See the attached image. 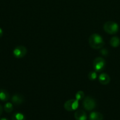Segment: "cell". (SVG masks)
<instances>
[{"label": "cell", "mask_w": 120, "mask_h": 120, "mask_svg": "<svg viewBox=\"0 0 120 120\" xmlns=\"http://www.w3.org/2000/svg\"><path fill=\"white\" fill-rule=\"evenodd\" d=\"M89 43L90 46L94 49H101L105 44L101 36L97 34H92L89 37Z\"/></svg>", "instance_id": "1"}, {"label": "cell", "mask_w": 120, "mask_h": 120, "mask_svg": "<svg viewBox=\"0 0 120 120\" xmlns=\"http://www.w3.org/2000/svg\"><path fill=\"white\" fill-rule=\"evenodd\" d=\"M104 30L107 34L114 35L118 32L119 30V26L116 22L113 21H108L104 23Z\"/></svg>", "instance_id": "2"}, {"label": "cell", "mask_w": 120, "mask_h": 120, "mask_svg": "<svg viewBox=\"0 0 120 120\" xmlns=\"http://www.w3.org/2000/svg\"><path fill=\"white\" fill-rule=\"evenodd\" d=\"M97 103L94 98H92L90 96L85 97L83 102V107L87 111H92L93 109L96 108Z\"/></svg>", "instance_id": "3"}, {"label": "cell", "mask_w": 120, "mask_h": 120, "mask_svg": "<svg viewBox=\"0 0 120 120\" xmlns=\"http://www.w3.org/2000/svg\"><path fill=\"white\" fill-rule=\"evenodd\" d=\"M105 67V61L103 57H96L93 61V68L97 72H100Z\"/></svg>", "instance_id": "4"}, {"label": "cell", "mask_w": 120, "mask_h": 120, "mask_svg": "<svg viewBox=\"0 0 120 120\" xmlns=\"http://www.w3.org/2000/svg\"><path fill=\"white\" fill-rule=\"evenodd\" d=\"M79 107V100L76 99H70L67 101L64 104V108L66 111H73L77 110Z\"/></svg>", "instance_id": "5"}, {"label": "cell", "mask_w": 120, "mask_h": 120, "mask_svg": "<svg viewBox=\"0 0 120 120\" xmlns=\"http://www.w3.org/2000/svg\"><path fill=\"white\" fill-rule=\"evenodd\" d=\"M27 53V49L22 45L18 46L13 50V55L16 58L20 59L24 57Z\"/></svg>", "instance_id": "6"}, {"label": "cell", "mask_w": 120, "mask_h": 120, "mask_svg": "<svg viewBox=\"0 0 120 120\" xmlns=\"http://www.w3.org/2000/svg\"><path fill=\"white\" fill-rule=\"evenodd\" d=\"M24 100L23 96L21 94H16L14 95L11 98L12 103L16 105L22 104L24 102Z\"/></svg>", "instance_id": "7"}, {"label": "cell", "mask_w": 120, "mask_h": 120, "mask_svg": "<svg viewBox=\"0 0 120 120\" xmlns=\"http://www.w3.org/2000/svg\"><path fill=\"white\" fill-rule=\"evenodd\" d=\"M75 118L76 120H87V116L85 111L82 110H78L75 112Z\"/></svg>", "instance_id": "8"}, {"label": "cell", "mask_w": 120, "mask_h": 120, "mask_svg": "<svg viewBox=\"0 0 120 120\" xmlns=\"http://www.w3.org/2000/svg\"><path fill=\"white\" fill-rule=\"evenodd\" d=\"M98 80L101 84H103V85H107L110 82V77L109 75L103 73L99 75Z\"/></svg>", "instance_id": "9"}, {"label": "cell", "mask_w": 120, "mask_h": 120, "mask_svg": "<svg viewBox=\"0 0 120 120\" xmlns=\"http://www.w3.org/2000/svg\"><path fill=\"white\" fill-rule=\"evenodd\" d=\"M89 120H103V116L100 112L93 111L89 116Z\"/></svg>", "instance_id": "10"}, {"label": "cell", "mask_w": 120, "mask_h": 120, "mask_svg": "<svg viewBox=\"0 0 120 120\" xmlns=\"http://www.w3.org/2000/svg\"><path fill=\"white\" fill-rule=\"evenodd\" d=\"M9 99V94L5 89H0V100L7 101Z\"/></svg>", "instance_id": "11"}, {"label": "cell", "mask_w": 120, "mask_h": 120, "mask_svg": "<svg viewBox=\"0 0 120 120\" xmlns=\"http://www.w3.org/2000/svg\"><path fill=\"white\" fill-rule=\"evenodd\" d=\"M110 45L113 48H117L120 45V39L117 36H113L111 38L110 41Z\"/></svg>", "instance_id": "12"}, {"label": "cell", "mask_w": 120, "mask_h": 120, "mask_svg": "<svg viewBox=\"0 0 120 120\" xmlns=\"http://www.w3.org/2000/svg\"><path fill=\"white\" fill-rule=\"evenodd\" d=\"M12 120H26L24 115L21 112H16L12 117Z\"/></svg>", "instance_id": "13"}, {"label": "cell", "mask_w": 120, "mask_h": 120, "mask_svg": "<svg viewBox=\"0 0 120 120\" xmlns=\"http://www.w3.org/2000/svg\"><path fill=\"white\" fill-rule=\"evenodd\" d=\"M14 109V107H13V104L11 103H7L4 105V110L5 112H11L13 111Z\"/></svg>", "instance_id": "14"}, {"label": "cell", "mask_w": 120, "mask_h": 120, "mask_svg": "<svg viewBox=\"0 0 120 120\" xmlns=\"http://www.w3.org/2000/svg\"><path fill=\"white\" fill-rule=\"evenodd\" d=\"M88 77H89V80H96V79L97 78V71H90L89 75H88Z\"/></svg>", "instance_id": "15"}, {"label": "cell", "mask_w": 120, "mask_h": 120, "mask_svg": "<svg viewBox=\"0 0 120 120\" xmlns=\"http://www.w3.org/2000/svg\"><path fill=\"white\" fill-rule=\"evenodd\" d=\"M76 99L77 100H83L84 97V93L83 91H79L76 94Z\"/></svg>", "instance_id": "16"}, {"label": "cell", "mask_w": 120, "mask_h": 120, "mask_svg": "<svg viewBox=\"0 0 120 120\" xmlns=\"http://www.w3.org/2000/svg\"><path fill=\"white\" fill-rule=\"evenodd\" d=\"M100 53L103 56H107L109 54V51L106 49H102L100 50Z\"/></svg>", "instance_id": "17"}, {"label": "cell", "mask_w": 120, "mask_h": 120, "mask_svg": "<svg viewBox=\"0 0 120 120\" xmlns=\"http://www.w3.org/2000/svg\"><path fill=\"white\" fill-rule=\"evenodd\" d=\"M2 111H3V109H2V105H0V116H1V115L2 114Z\"/></svg>", "instance_id": "18"}, {"label": "cell", "mask_w": 120, "mask_h": 120, "mask_svg": "<svg viewBox=\"0 0 120 120\" xmlns=\"http://www.w3.org/2000/svg\"><path fill=\"white\" fill-rule=\"evenodd\" d=\"M3 35V30L2 29L0 28V38L2 37V36Z\"/></svg>", "instance_id": "19"}, {"label": "cell", "mask_w": 120, "mask_h": 120, "mask_svg": "<svg viewBox=\"0 0 120 120\" xmlns=\"http://www.w3.org/2000/svg\"><path fill=\"white\" fill-rule=\"evenodd\" d=\"M0 120H9L7 119V118H2Z\"/></svg>", "instance_id": "20"}]
</instances>
